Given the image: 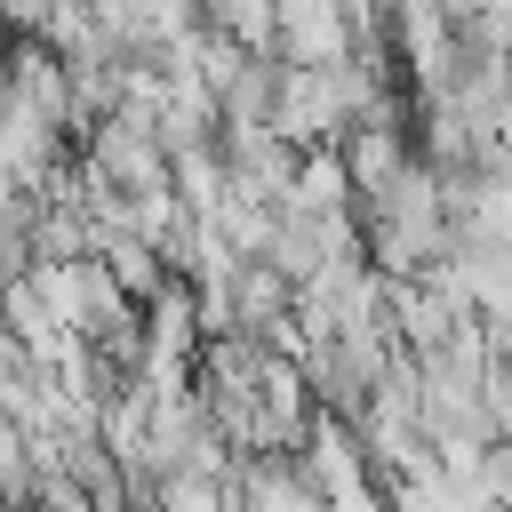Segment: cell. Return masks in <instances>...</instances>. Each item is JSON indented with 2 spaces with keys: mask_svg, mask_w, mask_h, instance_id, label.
<instances>
[{
  "mask_svg": "<svg viewBox=\"0 0 512 512\" xmlns=\"http://www.w3.org/2000/svg\"><path fill=\"white\" fill-rule=\"evenodd\" d=\"M200 24L224 32L248 56H272V40H280V8L272 0H200Z\"/></svg>",
  "mask_w": 512,
  "mask_h": 512,
  "instance_id": "3",
  "label": "cell"
},
{
  "mask_svg": "<svg viewBox=\"0 0 512 512\" xmlns=\"http://www.w3.org/2000/svg\"><path fill=\"white\" fill-rule=\"evenodd\" d=\"M152 512H232L224 480H152Z\"/></svg>",
  "mask_w": 512,
  "mask_h": 512,
  "instance_id": "4",
  "label": "cell"
},
{
  "mask_svg": "<svg viewBox=\"0 0 512 512\" xmlns=\"http://www.w3.org/2000/svg\"><path fill=\"white\" fill-rule=\"evenodd\" d=\"M336 152H344V168H352V200L384 192V184L408 168V128H400V104H376L368 120H352Z\"/></svg>",
  "mask_w": 512,
  "mask_h": 512,
  "instance_id": "2",
  "label": "cell"
},
{
  "mask_svg": "<svg viewBox=\"0 0 512 512\" xmlns=\"http://www.w3.org/2000/svg\"><path fill=\"white\" fill-rule=\"evenodd\" d=\"M488 176H504V184H512V128L488 144Z\"/></svg>",
  "mask_w": 512,
  "mask_h": 512,
  "instance_id": "5",
  "label": "cell"
},
{
  "mask_svg": "<svg viewBox=\"0 0 512 512\" xmlns=\"http://www.w3.org/2000/svg\"><path fill=\"white\" fill-rule=\"evenodd\" d=\"M272 8H280V40H272L280 64H296V72H336V64L360 56V32H352L344 0H272Z\"/></svg>",
  "mask_w": 512,
  "mask_h": 512,
  "instance_id": "1",
  "label": "cell"
}]
</instances>
